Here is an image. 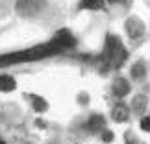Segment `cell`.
<instances>
[{
	"mask_svg": "<svg viewBox=\"0 0 150 144\" xmlns=\"http://www.w3.org/2000/svg\"><path fill=\"white\" fill-rule=\"evenodd\" d=\"M104 57L108 61V67H111V68H119L126 61L128 54H126V48L122 46L119 37L108 35L106 44H104Z\"/></svg>",
	"mask_w": 150,
	"mask_h": 144,
	"instance_id": "1",
	"label": "cell"
},
{
	"mask_svg": "<svg viewBox=\"0 0 150 144\" xmlns=\"http://www.w3.org/2000/svg\"><path fill=\"white\" fill-rule=\"evenodd\" d=\"M43 6V0H19L17 2V11L22 15V17H28V15H33L41 9Z\"/></svg>",
	"mask_w": 150,
	"mask_h": 144,
	"instance_id": "2",
	"label": "cell"
},
{
	"mask_svg": "<svg viewBox=\"0 0 150 144\" xmlns=\"http://www.w3.org/2000/svg\"><path fill=\"white\" fill-rule=\"evenodd\" d=\"M126 32H128V35L132 39H139L145 35V24H143L141 19H137V17H130L128 20H126Z\"/></svg>",
	"mask_w": 150,
	"mask_h": 144,
	"instance_id": "3",
	"label": "cell"
},
{
	"mask_svg": "<svg viewBox=\"0 0 150 144\" xmlns=\"http://www.w3.org/2000/svg\"><path fill=\"white\" fill-rule=\"evenodd\" d=\"M52 44H54V46L57 48V52L59 50H63V48H69V46H72L74 43V37L71 35V32H67V30H61V32H57V35L52 39L50 41Z\"/></svg>",
	"mask_w": 150,
	"mask_h": 144,
	"instance_id": "4",
	"label": "cell"
},
{
	"mask_svg": "<svg viewBox=\"0 0 150 144\" xmlns=\"http://www.w3.org/2000/svg\"><path fill=\"white\" fill-rule=\"evenodd\" d=\"M111 118L115 120V122H126V120L130 118V109H128V105L126 103H117V105L113 107V111H111Z\"/></svg>",
	"mask_w": 150,
	"mask_h": 144,
	"instance_id": "5",
	"label": "cell"
},
{
	"mask_svg": "<svg viewBox=\"0 0 150 144\" xmlns=\"http://www.w3.org/2000/svg\"><path fill=\"white\" fill-rule=\"evenodd\" d=\"M130 93V83L126 81L124 78H117L113 81V94L117 98H124L126 94Z\"/></svg>",
	"mask_w": 150,
	"mask_h": 144,
	"instance_id": "6",
	"label": "cell"
},
{
	"mask_svg": "<svg viewBox=\"0 0 150 144\" xmlns=\"http://www.w3.org/2000/svg\"><path fill=\"white\" fill-rule=\"evenodd\" d=\"M87 128H89L91 131H100V129H106V118H104L102 114H98V113L91 114L89 120H87Z\"/></svg>",
	"mask_w": 150,
	"mask_h": 144,
	"instance_id": "7",
	"label": "cell"
},
{
	"mask_svg": "<svg viewBox=\"0 0 150 144\" xmlns=\"http://www.w3.org/2000/svg\"><path fill=\"white\" fill-rule=\"evenodd\" d=\"M15 87H17V81L13 76H9V74L0 76V91L2 93H11V91H15Z\"/></svg>",
	"mask_w": 150,
	"mask_h": 144,
	"instance_id": "8",
	"label": "cell"
},
{
	"mask_svg": "<svg viewBox=\"0 0 150 144\" xmlns=\"http://www.w3.org/2000/svg\"><path fill=\"white\" fill-rule=\"evenodd\" d=\"M148 105V100L145 94H137L134 100H132V109H134L135 113H145V109Z\"/></svg>",
	"mask_w": 150,
	"mask_h": 144,
	"instance_id": "9",
	"label": "cell"
},
{
	"mask_svg": "<svg viewBox=\"0 0 150 144\" xmlns=\"http://www.w3.org/2000/svg\"><path fill=\"white\" fill-rule=\"evenodd\" d=\"M104 6H106V0H82V4H80V8L82 9H102Z\"/></svg>",
	"mask_w": 150,
	"mask_h": 144,
	"instance_id": "10",
	"label": "cell"
},
{
	"mask_svg": "<svg viewBox=\"0 0 150 144\" xmlns=\"http://www.w3.org/2000/svg\"><path fill=\"white\" fill-rule=\"evenodd\" d=\"M32 105H33V109H35V113H45L48 109L47 100H43L41 96H32Z\"/></svg>",
	"mask_w": 150,
	"mask_h": 144,
	"instance_id": "11",
	"label": "cell"
},
{
	"mask_svg": "<svg viewBox=\"0 0 150 144\" xmlns=\"http://www.w3.org/2000/svg\"><path fill=\"white\" fill-rule=\"evenodd\" d=\"M145 72H146V68H145V63H135L134 67H132V78L134 79H143L145 78Z\"/></svg>",
	"mask_w": 150,
	"mask_h": 144,
	"instance_id": "12",
	"label": "cell"
},
{
	"mask_svg": "<svg viewBox=\"0 0 150 144\" xmlns=\"http://www.w3.org/2000/svg\"><path fill=\"white\" fill-rule=\"evenodd\" d=\"M141 129L143 131H150V117H143L141 118Z\"/></svg>",
	"mask_w": 150,
	"mask_h": 144,
	"instance_id": "13",
	"label": "cell"
},
{
	"mask_svg": "<svg viewBox=\"0 0 150 144\" xmlns=\"http://www.w3.org/2000/svg\"><path fill=\"white\" fill-rule=\"evenodd\" d=\"M102 140L104 142H111L113 140V133L109 129H104V133H102Z\"/></svg>",
	"mask_w": 150,
	"mask_h": 144,
	"instance_id": "14",
	"label": "cell"
},
{
	"mask_svg": "<svg viewBox=\"0 0 150 144\" xmlns=\"http://www.w3.org/2000/svg\"><path fill=\"white\" fill-rule=\"evenodd\" d=\"M35 126L43 129V128H47V122H45V120H41V118H37V120H35Z\"/></svg>",
	"mask_w": 150,
	"mask_h": 144,
	"instance_id": "15",
	"label": "cell"
},
{
	"mask_svg": "<svg viewBox=\"0 0 150 144\" xmlns=\"http://www.w3.org/2000/svg\"><path fill=\"white\" fill-rule=\"evenodd\" d=\"M0 144H6V142H4V140H2V137H0Z\"/></svg>",
	"mask_w": 150,
	"mask_h": 144,
	"instance_id": "16",
	"label": "cell"
}]
</instances>
